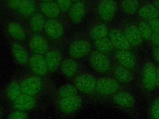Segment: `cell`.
Here are the masks:
<instances>
[{
  "label": "cell",
  "instance_id": "1",
  "mask_svg": "<svg viewBox=\"0 0 159 119\" xmlns=\"http://www.w3.org/2000/svg\"><path fill=\"white\" fill-rule=\"evenodd\" d=\"M157 64L150 57L144 58L136 74V84L147 101L157 93Z\"/></svg>",
  "mask_w": 159,
  "mask_h": 119
},
{
  "label": "cell",
  "instance_id": "2",
  "mask_svg": "<svg viewBox=\"0 0 159 119\" xmlns=\"http://www.w3.org/2000/svg\"><path fill=\"white\" fill-rule=\"evenodd\" d=\"M107 102L114 108L132 119H139L140 108L137 95L132 88L124 87L113 95Z\"/></svg>",
  "mask_w": 159,
  "mask_h": 119
},
{
  "label": "cell",
  "instance_id": "3",
  "mask_svg": "<svg viewBox=\"0 0 159 119\" xmlns=\"http://www.w3.org/2000/svg\"><path fill=\"white\" fill-rule=\"evenodd\" d=\"M124 88L116 79L110 74L98 77L94 95L99 99L107 100L116 92Z\"/></svg>",
  "mask_w": 159,
  "mask_h": 119
},
{
  "label": "cell",
  "instance_id": "4",
  "mask_svg": "<svg viewBox=\"0 0 159 119\" xmlns=\"http://www.w3.org/2000/svg\"><path fill=\"white\" fill-rule=\"evenodd\" d=\"M111 56L114 62L137 74L141 61L134 49L115 50Z\"/></svg>",
  "mask_w": 159,
  "mask_h": 119
},
{
  "label": "cell",
  "instance_id": "5",
  "mask_svg": "<svg viewBox=\"0 0 159 119\" xmlns=\"http://www.w3.org/2000/svg\"><path fill=\"white\" fill-rule=\"evenodd\" d=\"M89 63L91 68L101 74H109L113 61L109 55L93 50L89 55Z\"/></svg>",
  "mask_w": 159,
  "mask_h": 119
},
{
  "label": "cell",
  "instance_id": "6",
  "mask_svg": "<svg viewBox=\"0 0 159 119\" xmlns=\"http://www.w3.org/2000/svg\"><path fill=\"white\" fill-rule=\"evenodd\" d=\"M109 74L124 87L132 89L136 84V74L114 61Z\"/></svg>",
  "mask_w": 159,
  "mask_h": 119
},
{
  "label": "cell",
  "instance_id": "7",
  "mask_svg": "<svg viewBox=\"0 0 159 119\" xmlns=\"http://www.w3.org/2000/svg\"><path fill=\"white\" fill-rule=\"evenodd\" d=\"M93 44L87 39L78 38L72 41L68 46V54L75 60L89 56L93 51Z\"/></svg>",
  "mask_w": 159,
  "mask_h": 119
},
{
  "label": "cell",
  "instance_id": "8",
  "mask_svg": "<svg viewBox=\"0 0 159 119\" xmlns=\"http://www.w3.org/2000/svg\"><path fill=\"white\" fill-rule=\"evenodd\" d=\"M98 77L89 73H83L76 76L75 86L78 91L86 95H94Z\"/></svg>",
  "mask_w": 159,
  "mask_h": 119
},
{
  "label": "cell",
  "instance_id": "9",
  "mask_svg": "<svg viewBox=\"0 0 159 119\" xmlns=\"http://www.w3.org/2000/svg\"><path fill=\"white\" fill-rule=\"evenodd\" d=\"M120 27L134 50L141 48L145 45L136 22H127L120 25Z\"/></svg>",
  "mask_w": 159,
  "mask_h": 119
},
{
  "label": "cell",
  "instance_id": "10",
  "mask_svg": "<svg viewBox=\"0 0 159 119\" xmlns=\"http://www.w3.org/2000/svg\"><path fill=\"white\" fill-rule=\"evenodd\" d=\"M118 8L116 0H101L97 6V15L102 22H109L116 17Z\"/></svg>",
  "mask_w": 159,
  "mask_h": 119
},
{
  "label": "cell",
  "instance_id": "11",
  "mask_svg": "<svg viewBox=\"0 0 159 119\" xmlns=\"http://www.w3.org/2000/svg\"><path fill=\"white\" fill-rule=\"evenodd\" d=\"M83 104V98L77 94L68 97L58 99L57 106L61 113L69 115L78 112L81 108Z\"/></svg>",
  "mask_w": 159,
  "mask_h": 119
},
{
  "label": "cell",
  "instance_id": "12",
  "mask_svg": "<svg viewBox=\"0 0 159 119\" xmlns=\"http://www.w3.org/2000/svg\"><path fill=\"white\" fill-rule=\"evenodd\" d=\"M107 37L115 50L133 49L120 25H113L110 27Z\"/></svg>",
  "mask_w": 159,
  "mask_h": 119
},
{
  "label": "cell",
  "instance_id": "13",
  "mask_svg": "<svg viewBox=\"0 0 159 119\" xmlns=\"http://www.w3.org/2000/svg\"><path fill=\"white\" fill-rule=\"evenodd\" d=\"M23 94L35 97L42 88V82L40 77L34 75L26 77L20 83Z\"/></svg>",
  "mask_w": 159,
  "mask_h": 119
},
{
  "label": "cell",
  "instance_id": "14",
  "mask_svg": "<svg viewBox=\"0 0 159 119\" xmlns=\"http://www.w3.org/2000/svg\"><path fill=\"white\" fill-rule=\"evenodd\" d=\"M43 30L47 36L54 40L60 39L65 33L63 24L56 19L46 20Z\"/></svg>",
  "mask_w": 159,
  "mask_h": 119
},
{
  "label": "cell",
  "instance_id": "15",
  "mask_svg": "<svg viewBox=\"0 0 159 119\" xmlns=\"http://www.w3.org/2000/svg\"><path fill=\"white\" fill-rule=\"evenodd\" d=\"M29 65L30 71L39 77L45 76L48 71L44 56L34 54L29 58Z\"/></svg>",
  "mask_w": 159,
  "mask_h": 119
},
{
  "label": "cell",
  "instance_id": "16",
  "mask_svg": "<svg viewBox=\"0 0 159 119\" xmlns=\"http://www.w3.org/2000/svg\"><path fill=\"white\" fill-rule=\"evenodd\" d=\"M31 51L36 55H44L49 50V44L45 37L39 34L32 35L29 42Z\"/></svg>",
  "mask_w": 159,
  "mask_h": 119
},
{
  "label": "cell",
  "instance_id": "17",
  "mask_svg": "<svg viewBox=\"0 0 159 119\" xmlns=\"http://www.w3.org/2000/svg\"><path fill=\"white\" fill-rule=\"evenodd\" d=\"M12 104L14 109L27 112L35 108L37 100L35 97L22 93Z\"/></svg>",
  "mask_w": 159,
  "mask_h": 119
},
{
  "label": "cell",
  "instance_id": "18",
  "mask_svg": "<svg viewBox=\"0 0 159 119\" xmlns=\"http://www.w3.org/2000/svg\"><path fill=\"white\" fill-rule=\"evenodd\" d=\"M137 14L139 19L149 22L159 18V10L152 2H147L140 5Z\"/></svg>",
  "mask_w": 159,
  "mask_h": 119
},
{
  "label": "cell",
  "instance_id": "19",
  "mask_svg": "<svg viewBox=\"0 0 159 119\" xmlns=\"http://www.w3.org/2000/svg\"><path fill=\"white\" fill-rule=\"evenodd\" d=\"M68 12L71 21L75 24H78L84 19L86 14L87 9L83 2L78 1L73 3Z\"/></svg>",
  "mask_w": 159,
  "mask_h": 119
},
{
  "label": "cell",
  "instance_id": "20",
  "mask_svg": "<svg viewBox=\"0 0 159 119\" xmlns=\"http://www.w3.org/2000/svg\"><path fill=\"white\" fill-rule=\"evenodd\" d=\"M11 51L14 60L20 65H25L29 63V56L26 48L18 42L11 45Z\"/></svg>",
  "mask_w": 159,
  "mask_h": 119
},
{
  "label": "cell",
  "instance_id": "21",
  "mask_svg": "<svg viewBox=\"0 0 159 119\" xmlns=\"http://www.w3.org/2000/svg\"><path fill=\"white\" fill-rule=\"evenodd\" d=\"M60 68L62 74L68 78L76 76L80 69L78 63L71 58L62 60Z\"/></svg>",
  "mask_w": 159,
  "mask_h": 119
},
{
  "label": "cell",
  "instance_id": "22",
  "mask_svg": "<svg viewBox=\"0 0 159 119\" xmlns=\"http://www.w3.org/2000/svg\"><path fill=\"white\" fill-rule=\"evenodd\" d=\"M45 59L48 71H54L60 66L62 62L61 52L57 49L49 50L45 54Z\"/></svg>",
  "mask_w": 159,
  "mask_h": 119
},
{
  "label": "cell",
  "instance_id": "23",
  "mask_svg": "<svg viewBox=\"0 0 159 119\" xmlns=\"http://www.w3.org/2000/svg\"><path fill=\"white\" fill-rule=\"evenodd\" d=\"M109 28L110 27L104 22L94 24L89 30V37L92 41L107 37L109 34Z\"/></svg>",
  "mask_w": 159,
  "mask_h": 119
},
{
  "label": "cell",
  "instance_id": "24",
  "mask_svg": "<svg viewBox=\"0 0 159 119\" xmlns=\"http://www.w3.org/2000/svg\"><path fill=\"white\" fill-rule=\"evenodd\" d=\"M40 13L49 19L57 18L61 12V10L56 2H41L39 6Z\"/></svg>",
  "mask_w": 159,
  "mask_h": 119
},
{
  "label": "cell",
  "instance_id": "25",
  "mask_svg": "<svg viewBox=\"0 0 159 119\" xmlns=\"http://www.w3.org/2000/svg\"><path fill=\"white\" fill-rule=\"evenodd\" d=\"M7 31L16 42H20L26 38V32L24 28L17 22H9L7 25Z\"/></svg>",
  "mask_w": 159,
  "mask_h": 119
},
{
  "label": "cell",
  "instance_id": "26",
  "mask_svg": "<svg viewBox=\"0 0 159 119\" xmlns=\"http://www.w3.org/2000/svg\"><path fill=\"white\" fill-rule=\"evenodd\" d=\"M146 119H159V92L148 100Z\"/></svg>",
  "mask_w": 159,
  "mask_h": 119
},
{
  "label": "cell",
  "instance_id": "27",
  "mask_svg": "<svg viewBox=\"0 0 159 119\" xmlns=\"http://www.w3.org/2000/svg\"><path fill=\"white\" fill-rule=\"evenodd\" d=\"M140 6V0H121L120 8L126 15L132 16L136 14Z\"/></svg>",
  "mask_w": 159,
  "mask_h": 119
},
{
  "label": "cell",
  "instance_id": "28",
  "mask_svg": "<svg viewBox=\"0 0 159 119\" xmlns=\"http://www.w3.org/2000/svg\"><path fill=\"white\" fill-rule=\"evenodd\" d=\"M92 44L94 50L107 55H111L115 50L108 37L92 41Z\"/></svg>",
  "mask_w": 159,
  "mask_h": 119
},
{
  "label": "cell",
  "instance_id": "29",
  "mask_svg": "<svg viewBox=\"0 0 159 119\" xmlns=\"http://www.w3.org/2000/svg\"><path fill=\"white\" fill-rule=\"evenodd\" d=\"M36 7L35 0H22L17 11L22 16L30 17L35 13Z\"/></svg>",
  "mask_w": 159,
  "mask_h": 119
},
{
  "label": "cell",
  "instance_id": "30",
  "mask_svg": "<svg viewBox=\"0 0 159 119\" xmlns=\"http://www.w3.org/2000/svg\"><path fill=\"white\" fill-rule=\"evenodd\" d=\"M46 20L44 16L41 13H34L29 20V26L30 30L36 33L43 30Z\"/></svg>",
  "mask_w": 159,
  "mask_h": 119
},
{
  "label": "cell",
  "instance_id": "31",
  "mask_svg": "<svg viewBox=\"0 0 159 119\" xmlns=\"http://www.w3.org/2000/svg\"><path fill=\"white\" fill-rule=\"evenodd\" d=\"M22 91L21 89L20 83L17 82H12L6 90V97L11 102H14L21 94Z\"/></svg>",
  "mask_w": 159,
  "mask_h": 119
},
{
  "label": "cell",
  "instance_id": "32",
  "mask_svg": "<svg viewBox=\"0 0 159 119\" xmlns=\"http://www.w3.org/2000/svg\"><path fill=\"white\" fill-rule=\"evenodd\" d=\"M78 92V90L75 84H65L58 88L57 96L58 99H62L77 95Z\"/></svg>",
  "mask_w": 159,
  "mask_h": 119
},
{
  "label": "cell",
  "instance_id": "33",
  "mask_svg": "<svg viewBox=\"0 0 159 119\" xmlns=\"http://www.w3.org/2000/svg\"><path fill=\"white\" fill-rule=\"evenodd\" d=\"M136 24L142 37L145 41V43H146L147 41H148L153 33L150 26L149 25L148 22L140 19H139Z\"/></svg>",
  "mask_w": 159,
  "mask_h": 119
},
{
  "label": "cell",
  "instance_id": "34",
  "mask_svg": "<svg viewBox=\"0 0 159 119\" xmlns=\"http://www.w3.org/2000/svg\"><path fill=\"white\" fill-rule=\"evenodd\" d=\"M6 119H29L26 112L14 109L9 113Z\"/></svg>",
  "mask_w": 159,
  "mask_h": 119
},
{
  "label": "cell",
  "instance_id": "35",
  "mask_svg": "<svg viewBox=\"0 0 159 119\" xmlns=\"http://www.w3.org/2000/svg\"><path fill=\"white\" fill-rule=\"evenodd\" d=\"M73 0H56L61 11L68 12L73 4Z\"/></svg>",
  "mask_w": 159,
  "mask_h": 119
},
{
  "label": "cell",
  "instance_id": "36",
  "mask_svg": "<svg viewBox=\"0 0 159 119\" xmlns=\"http://www.w3.org/2000/svg\"><path fill=\"white\" fill-rule=\"evenodd\" d=\"M148 47H157L159 48V34L153 33L150 38L145 43Z\"/></svg>",
  "mask_w": 159,
  "mask_h": 119
},
{
  "label": "cell",
  "instance_id": "37",
  "mask_svg": "<svg viewBox=\"0 0 159 119\" xmlns=\"http://www.w3.org/2000/svg\"><path fill=\"white\" fill-rule=\"evenodd\" d=\"M151 59L157 64L159 65V48L148 47Z\"/></svg>",
  "mask_w": 159,
  "mask_h": 119
},
{
  "label": "cell",
  "instance_id": "38",
  "mask_svg": "<svg viewBox=\"0 0 159 119\" xmlns=\"http://www.w3.org/2000/svg\"><path fill=\"white\" fill-rule=\"evenodd\" d=\"M153 33L159 34V18L148 22Z\"/></svg>",
  "mask_w": 159,
  "mask_h": 119
},
{
  "label": "cell",
  "instance_id": "39",
  "mask_svg": "<svg viewBox=\"0 0 159 119\" xmlns=\"http://www.w3.org/2000/svg\"><path fill=\"white\" fill-rule=\"evenodd\" d=\"M22 0H7L9 7L13 10H17Z\"/></svg>",
  "mask_w": 159,
  "mask_h": 119
},
{
  "label": "cell",
  "instance_id": "40",
  "mask_svg": "<svg viewBox=\"0 0 159 119\" xmlns=\"http://www.w3.org/2000/svg\"><path fill=\"white\" fill-rule=\"evenodd\" d=\"M157 92H159V65H157Z\"/></svg>",
  "mask_w": 159,
  "mask_h": 119
},
{
  "label": "cell",
  "instance_id": "41",
  "mask_svg": "<svg viewBox=\"0 0 159 119\" xmlns=\"http://www.w3.org/2000/svg\"><path fill=\"white\" fill-rule=\"evenodd\" d=\"M152 2L159 10V0H153Z\"/></svg>",
  "mask_w": 159,
  "mask_h": 119
},
{
  "label": "cell",
  "instance_id": "42",
  "mask_svg": "<svg viewBox=\"0 0 159 119\" xmlns=\"http://www.w3.org/2000/svg\"><path fill=\"white\" fill-rule=\"evenodd\" d=\"M42 2H50V1H53V0H40Z\"/></svg>",
  "mask_w": 159,
  "mask_h": 119
},
{
  "label": "cell",
  "instance_id": "43",
  "mask_svg": "<svg viewBox=\"0 0 159 119\" xmlns=\"http://www.w3.org/2000/svg\"><path fill=\"white\" fill-rule=\"evenodd\" d=\"M2 115V108L0 107V119L1 118Z\"/></svg>",
  "mask_w": 159,
  "mask_h": 119
},
{
  "label": "cell",
  "instance_id": "44",
  "mask_svg": "<svg viewBox=\"0 0 159 119\" xmlns=\"http://www.w3.org/2000/svg\"><path fill=\"white\" fill-rule=\"evenodd\" d=\"M73 1L75 2H78V1H81V0H73Z\"/></svg>",
  "mask_w": 159,
  "mask_h": 119
}]
</instances>
